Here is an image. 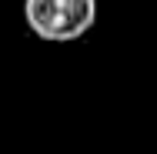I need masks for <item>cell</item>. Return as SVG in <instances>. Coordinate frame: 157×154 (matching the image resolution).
<instances>
[{
  "label": "cell",
  "instance_id": "1",
  "mask_svg": "<svg viewBox=\"0 0 157 154\" xmlns=\"http://www.w3.org/2000/svg\"><path fill=\"white\" fill-rule=\"evenodd\" d=\"M24 17L40 40H80L97 20V0H24Z\"/></svg>",
  "mask_w": 157,
  "mask_h": 154
}]
</instances>
